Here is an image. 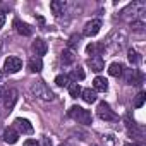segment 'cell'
<instances>
[{
  "mask_svg": "<svg viewBox=\"0 0 146 146\" xmlns=\"http://www.w3.org/2000/svg\"><path fill=\"white\" fill-rule=\"evenodd\" d=\"M124 122H125V127H127V132L132 136V137H137V139H143V136H144V132H143V129L132 120V117L131 115H125L124 117Z\"/></svg>",
  "mask_w": 146,
  "mask_h": 146,
  "instance_id": "ba28073f",
  "label": "cell"
},
{
  "mask_svg": "<svg viewBox=\"0 0 146 146\" xmlns=\"http://www.w3.org/2000/svg\"><path fill=\"white\" fill-rule=\"evenodd\" d=\"M60 60H62L64 65H72V64L76 62V52L65 48V50L62 52V55H60Z\"/></svg>",
  "mask_w": 146,
  "mask_h": 146,
  "instance_id": "ffe728a7",
  "label": "cell"
},
{
  "mask_svg": "<svg viewBox=\"0 0 146 146\" xmlns=\"http://www.w3.org/2000/svg\"><path fill=\"white\" fill-rule=\"evenodd\" d=\"M100 28H102V21L100 19H91L84 24V29H83V35L84 36H96L100 33Z\"/></svg>",
  "mask_w": 146,
  "mask_h": 146,
  "instance_id": "9c48e42d",
  "label": "cell"
},
{
  "mask_svg": "<svg viewBox=\"0 0 146 146\" xmlns=\"http://www.w3.org/2000/svg\"><path fill=\"white\" fill-rule=\"evenodd\" d=\"M5 24V14L4 12H0V28H2Z\"/></svg>",
  "mask_w": 146,
  "mask_h": 146,
  "instance_id": "836d02e7",
  "label": "cell"
},
{
  "mask_svg": "<svg viewBox=\"0 0 146 146\" xmlns=\"http://www.w3.org/2000/svg\"><path fill=\"white\" fill-rule=\"evenodd\" d=\"M2 139H4L7 144H16V143L19 141V132L14 129V125H12V127H7V129H4Z\"/></svg>",
  "mask_w": 146,
  "mask_h": 146,
  "instance_id": "4fadbf2b",
  "label": "cell"
},
{
  "mask_svg": "<svg viewBox=\"0 0 146 146\" xmlns=\"http://www.w3.org/2000/svg\"><path fill=\"white\" fill-rule=\"evenodd\" d=\"M84 76H86V74H84V70H83L81 67H76L74 70L70 72V76H69V78H74L76 81H83V79H84Z\"/></svg>",
  "mask_w": 146,
  "mask_h": 146,
  "instance_id": "f1b7e54d",
  "label": "cell"
},
{
  "mask_svg": "<svg viewBox=\"0 0 146 146\" xmlns=\"http://www.w3.org/2000/svg\"><path fill=\"white\" fill-rule=\"evenodd\" d=\"M14 28H16V31H17L21 36H31V35H33V28H31L29 24L23 23L21 19H14Z\"/></svg>",
  "mask_w": 146,
  "mask_h": 146,
  "instance_id": "5bb4252c",
  "label": "cell"
},
{
  "mask_svg": "<svg viewBox=\"0 0 146 146\" xmlns=\"http://www.w3.org/2000/svg\"><path fill=\"white\" fill-rule=\"evenodd\" d=\"M67 115H69L72 120H76L78 124H83V125L93 124V115H91V112L86 110V108H83V107H79V105L70 107L69 112H67Z\"/></svg>",
  "mask_w": 146,
  "mask_h": 146,
  "instance_id": "7a4b0ae2",
  "label": "cell"
},
{
  "mask_svg": "<svg viewBox=\"0 0 146 146\" xmlns=\"http://www.w3.org/2000/svg\"><path fill=\"white\" fill-rule=\"evenodd\" d=\"M5 91H7V90H5L4 86H0V102L4 100V96H5Z\"/></svg>",
  "mask_w": 146,
  "mask_h": 146,
  "instance_id": "d6a6232c",
  "label": "cell"
},
{
  "mask_svg": "<svg viewBox=\"0 0 146 146\" xmlns=\"http://www.w3.org/2000/svg\"><path fill=\"white\" fill-rule=\"evenodd\" d=\"M67 88H69V95H70L72 98H78V96H81V91H83V88H81L78 83H70Z\"/></svg>",
  "mask_w": 146,
  "mask_h": 146,
  "instance_id": "cb8c5ba5",
  "label": "cell"
},
{
  "mask_svg": "<svg viewBox=\"0 0 146 146\" xmlns=\"http://www.w3.org/2000/svg\"><path fill=\"white\" fill-rule=\"evenodd\" d=\"M102 144L103 146H117V137L113 134H103L102 136Z\"/></svg>",
  "mask_w": 146,
  "mask_h": 146,
  "instance_id": "d4e9b609",
  "label": "cell"
},
{
  "mask_svg": "<svg viewBox=\"0 0 146 146\" xmlns=\"http://www.w3.org/2000/svg\"><path fill=\"white\" fill-rule=\"evenodd\" d=\"M43 146H53L50 137H43Z\"/></svg>",
  "mask_w": 146,
  "mask_h": 146,
  "instance_id": "1f68e13d",
  "label": "cell"
},
{
  "mask_svg": "<svg viewBox=\"0 0 146 146\" xmlns=\"http://www.w3.org/2000/svg\"><path fill=\"white\" fill-rule=\"evenodd\" d=\"M31 50H33L35 57L41 58V57L46 53V50H48V46H46V41H45V40H41V38H36V40L33 41V45H31Z\"/></svg>",
  "mask_w": 146,
  "mask_h": 146,
  "instance_id": "8fae6325",
  "label": "cell"
},
{
  "mask_svg": "<svg viewBox=\"0 0 146 146\" xmlns=\"http://www.w3.org/2000/svg\"><path fill=\"white\" fill-rule=\"evenodd\" d=\"M86 64H88V67H90L91 70H95V72H100V70L105 69V62H103L102 57H90Z\"/></svg>",
  "mask_w": 146,
  "mask_h": 146,
  "instance_id": "9a60e30c",
  "label": "cell"
},
{
  "mask_svg": "<svg viewBox=\"0 0 146 146\" xmlns=\"http://www.w3.org/2000/svg\"><path fill=\"white\" fill-rule=\"evenodd\" d=\"M96 113H98V117H100L102 120H105V122H117V120H119L117 113L110 108V105H108L107 102H100V103H98Z\"/></svg>",
  "mask_w": 146,
  "mask_h": 146,
  "instance_id": "5b68a950",
  "label": "cell"
},
{
  "mask_svg": "<svg viewBox=\"0 0 146 146\" xmlns=\"http://www.w3.org/2000/svg\"><path fill=\"white\" fill-rule=\"evenodd\" d=\"M125 146H141V144H139V143H127Z\"/></svg>",
  "mask_w": 146,
  "mask_h": 146,
  "instance_id": "e575fe53",
  "label": "cell"
},
{
  "mask_svg": "<svg viewBox=\"0 0 146 146\" xmlns=\"http://www.w3.org/2000/svg\"><path fill=\"white\" fill-rule=\"evenodd\" d=\"M93 146H98V144H93Z\"/></svg>",
  "mask_w": 146,
  "mask_h": 146,
  "instance_id": "f35d334b",
  "label": "cell"
},
{
  "mask_svg": "<svg viewBox=\"0 0 146 146\" xmlns=\"http://www.w3.org/2000/svg\"><path fill=\"white\" fill-rule=\"evenodd\" d=\"M105 50V45L103 43H90L86 46V53L91 55V57H102V52Z\"/></svg>",
  "mask_w": 146,
  "mask_h": 146,
  "instance_id": "d6986e66",
  "label": "cell"
},
{
  "mask_svg": "<svg viewBox=\"0 0 146 146\" xmlns=\"http://www.w3.org/2000/svg\"><path fill=\"white\" fill-rule=\"evenodd\" d=\"M122 72H124V65L120 62H112L108 65V74L113 76V78H120L122 76Z\"/></svg>",
  "mask_w": 146,
  "mask_h": 146,
  "instance_id": "44dd1931",
  "label": "cell"
},
{
  "mask_svg": "<svg viewBox=\"0 0 146 146\" xmlns=\"http://www.w3.org/2000/svg\"><path fill=\"white\" fill-rule=\"evenodd\" d=\"M81 98L86 102V103H95L96 102V91H93L91 88H86L81 91Z\"/></svg>",
  "mask_w": 146,
  "mask_h": 146,
  "instance_id": "7402d4cb",
  "label": "cell"
},
{
  "mask_svg": "<svg viewBox=\"0 0 146 146\" xmlns=\"http://www.w3.org/2000/svg\"><path fill=\"white\" fill-rule=\"evenodd\" d=\"M28 69H29V72H33V74H38V72H41V69H43V60L38 58V57H31L28 60Z\"/></svg>",
  "mask_w": 146,
  "mask_h": 146,
  "instance_id": "e0dca14e",
  "label": "cell"
},
{
  "mask_svg": "<svg viewBox=\"0 0 146 146\" xmlns=\"http://www.w3.org/2000/svg\"><path fill=\"white\" fill-rule=\"evenodd\" d=\"M144 14H146V2L144 0H134L132 4H129L122 12H120V17L122 19H127V21H144Z\"/></svg>",
  "mask_w": 146,
  "mask_h": 146,
  "instance_id": "6da1fadb",
  "label": "cell"
},
{
  "mask_svg": "<svg viewBox=\"0 0 146 146\" xmlns=\"http://www.w3.org/2000/svg\"><path fill=\"white\" fill-rule=\"evenodd\" d=\"M125 41H127L125 33H124L122 29H115V31L110 33V36L107 38V41H105L103 45H105V48H108V50H112V52H117V50H120V48L125 45Z\"/></svg>",
  "mask_w": 146,
  "mask_h": 146,
  "instance_id": "277c9868",
  "label": "cell"
},
{
  "mask_svg": "<svg viewBox=\"0 0 146 146\" xmlns=\"http://www.w3.org/2000/svg\"><path fill=\"white\" fill-rule=\"evenodd\" d=\"M2 136H4V127H2V124H0V139H2Z\"/></svg>",
  "mask_w": 146,
  "mask_h": 146,
  "instance_id": "d590c367",
  "label": "cell"
},
{
  "mask_svg": "<svg viewBox=\"0 0 146 146\" xmlns=\"http://www.w3.org/2000/svg\"><path fill=\"white\" fill-rule=\"evenodd\" d=\"M131 29L134 31V33H144V29H146V23L144 21H132L131 23Z\"/></svg>",
  "mask_w": 146,
  "mask_h": 146,
  "instance_id": "484cf974",
  "label": "cell"
},
{
  "mask_svg": "<svg viewBox=\"0 0 146 146\" xmlns=\"http://www.w3.org/2000/svg\"><path fill=\"white\" fill-rule=\"evenodd\" d=\"M23 146H41V144H40V143H38L36 139H26Z\"/></svg>",
  "mask_w": 146,
  "mask_h": 146,
  "instance_id": "4dcf8cb0",
  "label": "cell"
},
{
  "mask_svg": "<svg viewBox=\"0 0 146 146\" xmlns=\"http://www.w3.org/2000/svg\"><path fill=\"white\" fill-rule=\"evenodd\" d=\"M14 129L19 132V134H33V125H31V122L28 120V119H16L14 120Z\"/></svg>",
  "mask_w": 146,
  "mask_h": 146,
  "instance_id": "30bf717a",
  "label": "cell"
},
{
  "mask_svg": "<svg viewBox=\"0 0 146 146\" xmlns=\"http://www.w3.org/2000/svg\"><path fill=\"white\" fill-rule=\"evenodd\" d=\"M127 58H129V62H131L132 65H137V64H139V60H141L139 53H137L136 50H132V48H129V52H127Z\"/></svg>",
  "mask_w": 146,
  "mask_h": 146,
  "instance_id": "83f0119b",
  "label": "cell"
},
{
  "mask_svg": "<svg viewBox=\"0 0 146 146\" xmlns=\"http://www.w3.org/2000/svg\"><path fill=\"white\" fill-rule=\"evenodd\" d=\"M79 41H81V36H79V35H72V36L69 38V41H67V48L74 52L76 46H79Z\"/></svg>",
  "mask_w": 146,
  "mask_h": 146,
  "instance_id": "4316f807",
  "label": "cell"
},
{
  "mask_svg": "<svg viewBox=\"0 0 146 146\" xmlns=\"http://www.w3.org/2000/svg\"><path fill=\"white\" fill-rule=\"evenodd\" d=\"M55 84L60 86V88L69 86V84H70V78H69V74H58V76L55 78Z\"/></svg>",
  "mask_w": 146,
  "mask_h": 146,
  "instance_id": "603a6c76",
  "label": "cell"
},
{
  "mask_svg": "<svg viewBox=\"0 0 146 146\" xmlns=\"http://www.w3.org/2000/svg\"><path fill=\"white\" fill-rule=\"evenodd\" d=\"M31 93L35 98L41 100V102H52L55 100V93L50 90V86H46L43 81H36L31 84Z\"/></svg>",
  "mask_w": 146,
  "mask_h": 146,
  "instance_id": "3957f363",
  "label": "cell"
},
{
  "mask_svg": "<svg viewBox=\"0 0 146 146\" xmlns=\"http://www.w3.org/2000/svg\"><path fill=\"white\" fill-rule=\"evenodd\" d=\"M21 69H23V60H21L19 57L11 55V57L5 58V62H4V70L7 72V74H16V72H19Z\"/></svg>",
  "mask_w": 146,
  "mask_h": 146,
  "instance_id": "52a82bcc",
  "label": "cell"
},
{
  "mask_svg": "<svg viewBox=\"0 0 146 146\" xmlns=\"http://www.w3.org/2000/svg\"><path fill=\"white\" fill-rule=\"evenodd\" d=\"M50 11L53 12L55 17H60L65 11V2L64 0H53V2H50Z\"/></svg>",
  "mask_w": 146,
  "mask_h": 146,
  "instance_id": "ac0fdd59",
  "label": "cell"
},
{
  "mask_svg": "<svg viewBox=\"0 0 146 146\" xmlns=\"http://www.w3.org/2000/svg\"><path fill=\"white\" fill-rule=\"evenodd\" d=\"M16 102H17V90L11 88L9 91H5V96H4V105H5V110H7V112H11V110L14 108Z\"/></svg>",
  "mask_w": 146,
  "mask_h": 146,
  "instance_id": "7c38bea8",
  "label": "cell"
},
{
  "mask_svg": "<svg viewBox=\"0 0 146 146\" xmlns=\"http://www.w3.org/2000/svg\"><path fill=\"white\" fill-rule=\"evenodd\" d=\"M58 146H72V144H70V143H67V141H65V143H60V144H58Z\"/></svg>",
  "mask_w": 146,
  "mask_h": 146,
  "instance_id": "8d00e7d4",
  "label": "cell"
},
{
  "mask_svg": "<svg viewBox=\"0 0 146 146\" xmlns=\"http://www.w3.org/2000/svg\"><path fill=\"white\" fill-rule=\"evenodd\" d=\"M108 90V81L102 76H96L93 79V91H98V93H105Z\"/></svg>",
  "mask_w": 146,
  "mask_h": 146,
  "instance_id": "2e32d148",
  "label": "cell"
},
{
  "mask_svg": "<svg viewBox=\"0 0 146 146\" xmlns=\"http://www.w3.org/2000/svg\"><path fill=\"white\" fill-rule=\"evenodd\" d=\"M144 98H146V95H144L143 91H139V93H137V96H136V102H134V107H136V108H141V107L144 105Z\"/></svg>",
  "mask_w": 146,
  "mask_h": 146,
  "instance_id": "f546056e",
  "label": "cell"
},
{
  "mask_svg": "<svg viewBox=\"0 0 146 146\" xmlns=\"http://www.w3.org/2000/svg\"><path fill=\"white\" fill-rule=\"evenodd\" d=\"M0 78H2V72H0Z\"/></svg>",
  "mask_w": 146,
  "mask_h": 146,
  "instance_id": "74e56055",
  "label": "cell"
},
{
  "mask_svg": "<svg viewBox=\"0 0 146 146\" xmlns=\"http://www.w3.org/2000/svg\"><path fill=\"white\" fill-rule=\"evenodd\" d=\"M122 78L125 81V84H134V86H139L143 83V74L137 70V69H124L122 72Z\"/></svg>",
  "mask_w": 146,
  "mask_h": 146,
  "instance_id": "8992f818",
  "label": "cell"
}]
</instances>
